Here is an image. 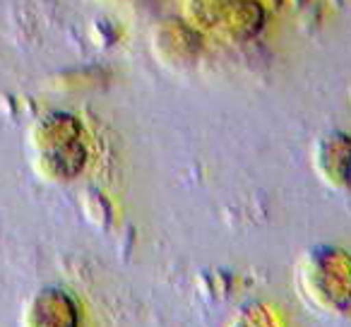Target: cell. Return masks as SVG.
I'll use <instances>...</instances> for the list:
<instances>
[{
    "label": "cell",
    "mask_w": 351,
    "mask_h": 327,
    "mask_svg": "<svg viewBox=\"0 0 351 327\" xmlns=\"http://www.w3.org/2000/svg\"><path fill=\"white\" fill-rule=\"evenodd\" d=\"M82 128L68 113H51L39 123V140L44 147V161L51 176L70 178L84 164Z\"/></svg>",
    "instance_id": "cell-3"
},
{
    "label": "cell",
    "mask_w": 351,
    "mask_h": 327,
    "mask_svg": "<svg viewBox=\"0 0 351 327\" xmlns=\"http://www.w3.org/2000/svg\"><path fill=\"white\" fill-rule=\"evenodd\" d=\"M104 3H116V5H123V3H132V0H104Z\"/></svg>",
    "instance_id": "cell-5"
},
{
    "label": "cell",
    "mask_w": 351,
    "mask_h": 327,
    "mask_svg": "<svg viewBox=\"0 0 351 327\" xmlns=\"http://www.w3.org/2000/svg\"><path fill=\"white\" fill-rule=\"evenodd\" d=\"M313 169L332 191H351V137L341 130L317 137L313 145Z\"/></svg>",
    "instance_id": "cell-4"
},
{
    "label": "cell",
    "mask_w": 351,
    "mask_h": 327,
    "mask_svg": "<svg viewBox=\"0 0 351 327\" xmlns=\"http://www.w3.org/2000/svg\"><path fill=\"white\" fill-rule=\"evenodd\" d=\"M186 20L197 34L248 41L263 32L267 15L258 0H186Z\"/></svg>",
    "instance_id": "cell-2"
},
{
    "label": "cell",
    "mask_w": 351,
    "mask_h": 327,
    "mask_svg": "<svg viewBox=\"0 0 351 327\" xmlns=\"http://www.w3.org/2000/svg\"><path fill=\"white\" fill-rule=\"evenodd\" d=\"M298 287L313 306L327 313L351 308V255L337 245H313L298 260Z\"/></svg>",
    "instance_id": "cell-1"
}]
</instances>
